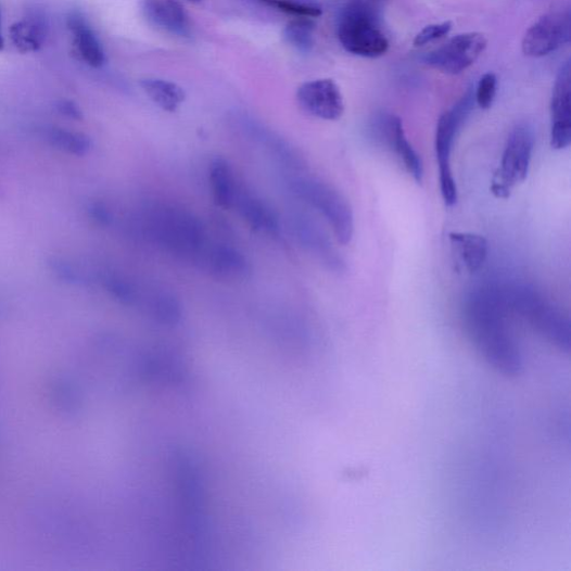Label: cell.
<instances>
[{"label": "cell", "mask_w": 571, "mask_h": 571, "mask_svg": "<svg viewBox=\"0 0 571 571\" xmlns=\"http://www.w3.org/2000/svg\"><path fill=\"white\" fill-rule=\"evenodd\" d=\"M141 226L145 238L158 250L195 265L211 242L202 221L172 203H151L143 210Z\"/></svg>", "instance_id": "obj_1"}, {"label": "cell", "mask_w": 571, "mask_h": 571, "mask_svg": "<svg viewBox=\"0 0 571 571\" xmlns=\"http://www.w3.org/2000/svg\"><path fill=\"white\" fill-rule=\"evenodd\" d=\"M467 322L473 346L487 366L506 378L523 373V355L497 307L478 303L469 309Z\"/></svg>", "instance_id": "obj_2"}, {"label": "cell", "mask_w": 571, "mask_h": 571, "mask_svg": "<svg viewBox=\"0 0 571 571\" xmlns=\"http://www.w3.org/2000/svg\"><path fill=\"white\" fill-rule=\"evenodd\" d=\"M294 196L318 212L332 227L341 244H348L354 234V215L350 202L333 186L304 174L286 178Z\"/></svg>", "instance_id": "obj_3"}, {"label": "cell", "mask_w": 571, "mask_h": 571, "mask_svg": "<svg viewBox=\"0 0 571 571\" xmlns=\"http://www.w3.org/2000/svg\"><path fill=\"white\" fill-rule=\"evenodd\" d=\"M383 13L347 0L338 22L342 47L357 56L377 59L384 55L390 42L382 29Z\"/></svg>", "instance_id": "obj_4"}, {"label": "cell", "mask_w": 571, "mask_h": 571, "mask_svg": "<svg viewBox=\"0 0 571 571\" xmlns=\"http://www.w3.org/2000/svg\"><path fill=\"white\" fill-rule=\"evenodd\" d=\"M474 106L472 89L452 109L444 112L435 134V152L439 162L440 189L446 206L453 207L458 201V188L452 169V152L456 137Z\"/></svg>", "instance_id": "obj_5"}, {"label": "cell", "mask_w": 571, "mask_h": 571, "mask_svg": "<svg viewBox=\"0 0 571 571\" xmlns=\"http://www.w3.org/2000/svg\"><path fill=\"white\" fill-rule=\"evenodd\" d=\"M535 145V135L526 125L517 126L510 134L500 168L492 181V192L498 199H508L512 189L523 182L529 174Z\"/></svg>", "instance_id": "obj_6"}, {"label": "cell", "mask_w": 571, "mask_h": 571, "mask_svg": "<svg viewBox=\"0 0 571 571\" xmlns=\"http://www.w3.org/2000/svg\"><path fill=\"white\" fill-rule=\"evenodd\" d=\"M232 120L239 134L264 149L286 173L297 175L307 172V161L302 152L263 122L244 113H237Z\"/></svg>", "instance_id": "obj_7"}, {"label": "cell", "mask_w": 571, "mask_h": 571, "mask_svg": "<svg viewBox=\"0 0 571 571\" xmlns=\"http://www.w3.org/2000/svg\"><path fill=\"white\" fill-rule=\"evenodd\" d=\"M570 38V10L551 12L542 16L526 30L522 40V52L529 58H543L567 46Z\"/></svg>", "instance_id": "obj_8"}, {"label": "cell", "mask_w": 571, "mask_h": 571, "mask_svg": "<svg viewBox=\"0 0 571 571\" xmlns=\"http://www.w3.org/2000/svg\"><path fill=\"white\" fill-rule=\"evenodd\" d=\"M486 46L487 40L481 33L460 34L428 53L424 63L445 74H460L474 64Z\"/></svg>", "instance_id": "obj_9"}, {"label": "cell", "mask_w": 571, "mask_h": 571, "mask_svg": "<svg viewBox=\"0 0 571 571\" xmlns=\"http://www.w3.org/2000/svg\"><path fill=\"white\" fill-rule=\"evenodd\" d=\"M296 98L306 113L320 119L338 120L345 111L341 90L330 78L306 81L299 88Z\"/></svg>", "instance_id": "obj_10"}, {"label": "cell", "mask_w": 571, "mask_h": 571, "mask_svg": "<svg viewBox=\"0 0 571 571\" xmlns=\"http://www.w3.org/2000/svg\"><path fill=\"white\" fill-rule=\"evenodd\" d=\"M196 266L221 281H243L252 274V267L242 253L230 244L212 241Z\"/></svg>", "instance_id": "obj_11"}, {"label": "cell", "mask_w": 571, "mask_h": 571, "mask_svg": "<svg viewBox=\"0 0 571 571\" xmlns=\"http://www.w3.org/2000/svg\"><path fill=\"white\" fill-rule=\"evenodd\" d=\"M570 62L560 67L553 89L550 112V144L555 150L567 149L571 143V77Z\"/></svg>", "instance_id": "obj_12"}, {"label": "cell", "mask_w": 571, "mask_h": 571, "mask_svg": "<svg viewBox=\"0 0 571 571\" xmlns=\"http://www.w3.org/2000/svg\"><path fill=\"white\" fill-rule=\"evenodd\" d=\"M294 233L308 253L333 270H341L343 262L322 228L308 214L297 211L291 217Z\"/></svg>", "instance_id": "obj_13"}, {"label": "cell", "mask_w": 571, "mask_h": 571, "mask_svg": "<svg viewBox=\"0 0 571 571\" xmlns=\"http://www.w3.org/2000/svg\"><path fill=\"white\" fill-rule=\"evenodd\" d=\"M520 309L549 343L561 352L570 351V323L562 314L535 300L524 301Z\"/></svg>", "instance_id": "obj_14"}, {"label": "cell", "mask_w": 571, "mask_h": 571, "mask_svg": "<svg viewBox=\"0 0 571 571\" xmlns=\"http://www.w3.org/2000/svg\"><path fill=\"white\" fill-rule=\"evenodd\" d=\"M232 210L257 232L271 237L280 234V220L275 210L261 196L241 182L237 191Z\"/></svg>", "instance_id": "obj_15"}, {"label": "cell", "mask_w": 571, "mask_h": 571, "mask_svg": "<svg viewBox=\"0 0 571 571\" xmlns=\"http://www.w3.org/2000/svg\"><path fill=\"white\" fill-rule=\"evenodd\" d=\"M381 120L380 140L397 154L406 170L421 183L424 175L422 158L407 140L402 119L396 115H388Z\"/></svg>", "instance_id": "obj_16"}, {"label": "cell", "mask_w": 571, "mask_h": 571, "mask_svg": "<svg viewBox=\"0 0 571 571\" xmlns=\"http://www.w3.org/2000/svg\"><path fill=\"white\" fill-rule=\"evenodd\" d=\"M139 306L149 319L162 326V328H177L183 317L181 302L173 292L166 289H143Z\"/></svg>", "instance_id": "obj_17"}, {"label": "cell", "mask_w": 571, "mask_h": 571, "mask_svg": "<svg viewBox=\"0 0 571 571\" xmlns=\"http://www.w3.org/2000/svg\"><path fill=\"white\" fill-rule=\"evenodd\" d=\"M141 10L157 28L180 37L190 36V17L177 0H142Z\"/></svg>", "instance_id": "obj_18"}, {"label": "cell", "mask_w": 571, "mask_h": 571, "mask_svg": "<svg viewBox=\"0 0 571 571\" xmlns=\"http://www.w3.org/2000/svg\"><path fill=\"white\" fill-rule=\"evenodd\" d=\"M66 25L80 59L93 68L102 67L106 62L105 51L87 17L72 11L66 17Z\"/></svg>", "instance_id": "obj_19"}, {"label": "cell", "mask_w": 571, "mask_h": 571, "mask_svg": "<svg viewBox=\"0 0 571 571\" xmlns=\"http://www.w3.org/2000/svg\"><path fill=\"white\" fill-rule=\"evenodd\" d=\"M50 24L42 11H31L13 24L10 30L15 49L23 54L34 53L43 48Z\"/></svg>", "instance_id": "obj_20"}, {"label": "cell", "mask_w": 571, "mask_h": 571, "mask_svg": "<svg viewBox=\"0 0 571 571\" xmlns=\"http://www.w3.org/2000/svg\"><path fill=\"white\" fill-rule=\"evenodd\" d=\"M210 181L216 205L224 211H231L240 181L228 160L221 156L213 160Z\"/></svg>", "instance_id": "obj_21"}, {"label": "cell", "mask_w": 571, "mask_h": 571, "mask_svg": "<svg viewBox=\"0 0 571 571\" xmlns=\"http://www.w3.org/2000/svg\"><path fill=\"white\" fill-rule=\"evenodd\" d=\"M140 86L150 100L163 111L175 113L186 101V92L174 81L161 78H144Z\"/></svg>", "instance_id": "obj_22"}, {"label": "cell", "mask_w": 571, "mask_h": 571, "mask_svg": "<svg viewBox=\"0 0 571 571\" xmlns=\"http://www.w3.org/2000/svg\"><path fill=\"white\" fill-rule=\"evenodd\" d=\"M448 238L470 272H475L483 266L487 256V241L484 237L471 232H452Z\"/></svg>", "instance_id": "obj_23"}, {"label": "cell", "mask_w": 571, "mask_h": 571, "mask_svg": "<svg viewBox=\"0 0 571 571\" xmlns=\"http://www.w3.org/2000/svg\"><path fill=\"white\" fill-rule=\"evenodd\" d=\"M316 24L314 18L296 17L283 29L286 43L301 53H309L314 48Z\"/></svg>", "instance_id": "obj_24"}, {"label": "cell", "mask_w": 571, "mask_h": 571, "mask_svg": "<svg viewBox=\"0 0 571 571\" xmlns=\"http://www.w3.org/2000/svg\"><path fill=\"white\" fill-rule=\"evenodd\" d=\"M48 140L52 145L75 155H85L91 149V141L87 136L67 130L51 129L48 131Z\"/></svg>", "instance_id": "obj_25"}, {"label": "cell", "mask_w": 571, "mask_h": 571, "mask_svg": "<svg viewBox=\"0 0 571 571\" xmlns=\"http://www.w3.org/2000/svg\"><path fill=\"white\" fill-rule=\"evenodd\" d=\"M261 2L295 17L317 18L322 14L321 7L314 0H261Z\"/></svg>", "instance_id": "obj_26"}, {"label": "cell", "mask_w": 571, "mask_h": 571, "mask_svg": "<svg viewBox=\"0 0 571 571\" xmlns=\"http://www.w3.org/2000/svg\"><path fill=\"white\" fill-rule=\"evenodd\" d=\"M498 79L495 73L484 74L478 84L474 101L483 110L491 109L497 94Z\"/></svg>", "instance_id": "obj_27"}, {"label": "cell", "mask_w": 571, "mask_h": 571, "mask_svg": "<svg viewBox=\"0 0 571 571\" xmlns=\"http://www.w3.org/2000/svg\"><path fill=\"white\" fill-rule=\"evenodd\" d=\"M453 29V22H443L424 27L415 38V47H424L445 37Z\"/></svg>", "instance_id": "obj_28"}, {"label": "cell", "mask_w": 571, "mask_h": 571, "mask_svg": "<svg viewBox=\"0 0 571 571\" xmlns=\"http://www.w3.org/2000/svg\"><path fill=\"white\" fill-rule=\"evenodd\" d=\"M92 218L102 226H107L112 223V214L102 205V203H94L90 210Z\"/></svg>", "instance_id": "obj_29"}, {"label": "cell", "mask_w": 571, "mask_h": 571, "mask_svg": "<svg viewBox=\"0 0 571 571\" xmlns=\"http://www.w3.org/2000/svg\"><path fill=\"white\" fill-rule=\"evenodd\" d=\"M60 112L67 117L74 118V119H80L81 118V112L79 107L69 101L61 102L58 106Z\"/></svg>", "instance_id": "obj_30"}, {"label": "cell", "mask_w": 571, "mask_h": 571, "mask_svg": "<svg viewBox=\"0 0 571 571\" xmlns=\"http://www.w3.org/2000/svg\"><path fill=\"white\" fill-rule=\"evenodd\" d=\"M2 18H3L2 9H0V52H2L5 48V40H4L3 33H2Z\"/></svg>", "instance_id": "obj_31"}, {"label": "cell", "mask_w": 571, "mask_h": 571, "mask_svg": "<svg viewBox=\"0 0 571 571\" xmlns=\"http://www.w3.org/2000/svg\"><path fill=\"white\" fill-rule=\"evenodd\" d=\"M191 2H199V0H191Z\"/></svg>", "instance_id": "obj_32"}]
</instances>
